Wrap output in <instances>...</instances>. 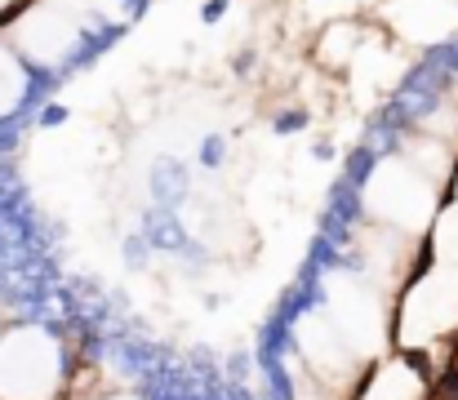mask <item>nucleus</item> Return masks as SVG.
<instances>
[{
	"label": "nucleus",
	"instance_id": "obj_1",
	"mask_svg": "<svg viewBox=\"0 0 458 400\" xmlns=\"http://www.w3.org/2000/svg\"><path fill=\"white\" fill-rule=\"evenodd\" d=\"M85 361L76 334L45 316H13L0 334V400H67Z\"/></svg>",
	"mask_w": 458,
	"mask_h": 400
},
{
	"label": "nucleus",
	"instance_id": "obj_2",
	"mask_svg": "<svg viewBox=\"0 0 458 400\" xmlns=\"http://www.w3.org/2000/svg\"><path fill=\"white\" fill-rule=\"evenodd\" d=\"M0 27L31 72H54L72 63L81 45V18L72 4H58V0H31Z\"/></svg>",
	"mask_w": 458,
	"mask_h": 400
},
{
	"label": "nucleus",
	"instance_id": "obj_3",
	"mask_svg": "<svg viewBox=\"0 0 458 400\" xmlns=\"http://www.w3.org/2000/svg\"><path fill=\"white\" fill-rule=\"evenodd\" d=\"M31 94V67L22 63V54L9 45L4 27H0V121H13L18 107Z\"/></svg>",
	"mask_w": 458,
	"mask_h": 400
},
{
	"label": "nucleus",
	"instance_id": "obj_4",
	"mask_svg": "<svg viewBox=\"0 0 458 400\" xmlns=\"http://www.w3.org/2000/svg\"><path fill=\"white\" fill-rule=\"evenodd\" d=\"M67 400H152V396H148L143 387H134V383H112L103 370H89V365H85L81 383L72 387Z\"/></svg>",
	"mask_w": 458,
	"mask_h": 400
},
{
	"label": "nucleus",
	"instance_id": "obj_5",
	"mask_svg": "<svg viewBox=\"0 0 458 400\" xmlns=\"http://www.w3.org/2000/svg\"><path fill=\"white\" fill-rule=\"evenodd\" d=\"M9 320H13V307H9V298L0 294V334H4V325H9Z\"/></svg>",
	"mask_w": 458,
	"mask_h": 400
}]
</instances>
